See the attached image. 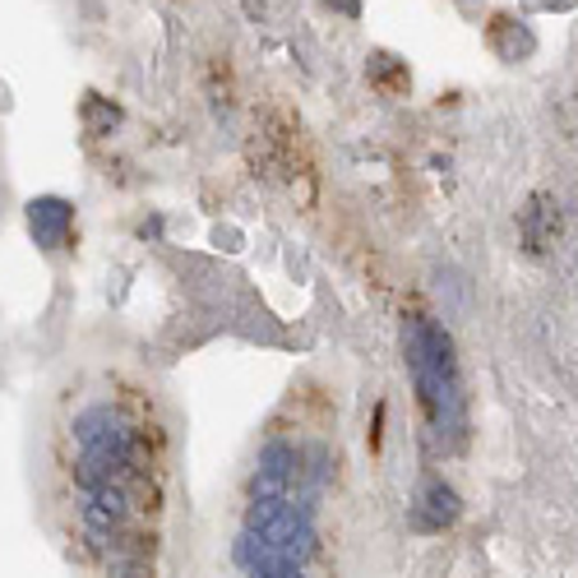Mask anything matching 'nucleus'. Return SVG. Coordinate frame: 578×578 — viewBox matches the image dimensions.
<instances>
[{"mask_svg": "<svg viewBox=\"0 0 578 578\" xmlns=\"http://www.w3.org/2000/svg\"><path fill=\"white\" fill-rule=\"evenodd\" d=\"M29 227H33V236H37L42 251H60L65 241H70L75 209L65 204V199H56V194L33 199V204H29Z\"/></svg>", "mask_w": 578, "mask_h": 578, "instance_id": "f03ea898", "label": "nucleus"}, {"mask_svg": "<svg viewBox=\"0 0 578 578\" xmlns=\"http://www.w3.org/2000/svg\"><path fill=\"white\" fill-rule=\"evenodd\" d=\"M458 519V496L444 481H426L416 500V527H444Z\"/></svg>", "mask_w": 578, "mask_h": 578, "instance_id": "7ed1b4c3", "label": "nucleus"}, {"mask_svg": "<svg viewBox=\"0 0 578 578\" xmlns=\"http://www.w3.org/2000/svg\"><path fill=\"white\" fill-rule=\"evenodd\" d=\"M403 357L412 370L416 398L426 408V421L440 444H449L468 426V398H463V375L454 357V338L449 329H440L426 315H412L403 324Z\"/></svg>", "mask_w": 578, "mask_h": 578, "instance_id": "f257e3e1", "label": "nucleus"}]
</instances>
